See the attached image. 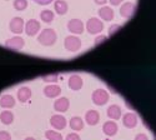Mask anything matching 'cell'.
<instances>
[{
  "label": "cell",
  "mask_w": 156,
  "mask_h": 140,
  "mask_svg": "<svg viewBox=\"0 0 156 140\" xmlns=\"http://www.w3.org/2000/svg\"><path fill=\"white\" fill-rule=\"evenodd\" d=\"M91 100H93V103L95 105L102 106L109 101V93L106 90H104V89H98V90H95L93 93Z\"/></svg>",
  "instance_id": "3"
},
{
  "label": "cell",
  "mask_w": 156,
  "mask_h": 140,
  "mask_svg": "<svg viewBox=\"0 0 156 140\" xmlns=\"http://www.w3.org/2000/svg\"><path fill=\"white\" fill-rule=\"evenodd\" d=\"M68 30L73 34H83L84 33V23L80 19H71L68 23Z\"/></svg>",
  "instance_id": "11"
},
{
  "label": "cell",
  "mask_w": 156,
  "mask_h": 140,
  "mask_svg": "<svg viewBox=\"0 0 156 140\" xmlns=\"http://www.w3.org/2000/svg\"><path fill=\"white\" fill-rule=\"evenodd\" d=\"M24 29H25V34H27L28 36H35L39 31L41 30L40 21H37L35 19H30V20L27 21Z\"/></svg>",
  "instance_id": "6"
},
{
  "label": "cell",
  "mask_w": 156,
  "mask_h": 140,
  "mask_svg": "<svg viewBox=\"0 0 156 140\" xmlns=\"http://www.w3.org/2000/svg\"><path fill=\"white\" fill-rule=\"evenodd\" d=\"M95 2V4H98V5H105V3L108 2V0H94Z\"/></svg>",
  "instance_id": "35"
},
{
  "label": "cell",
  "mask_w": 156,
  "mask_h": 140,
  "mask_svg": "<svg viewBox=\"0 0 156 140\" xmlns=\"http://www.w3.org/2000/svg\"><path fill=\"white\" fill-rule=\"evenodd\" d=\"M66 124H68L66 119H65V117L61 115V114H56V115H53V117L50 118V125L53 126L55 130H62V129H65Z\"/></svg>",
  "instance_id": "8"
},
{
  "label": "cell",
  "mask_w": 156,
  "mask_h": 140,
  "mask_svg": "<svg viewBox=\"0 0 156 140\" xmlns=\"http://www.w3.org/2000/svg\"><path fill=\"white\" fill-rule=\"evenodd\" d=\"M121 115H122V110H121V108L119 105L112 104V105H110L108 108V117H109V119L115 121V120L121 119Z\"/></svg>",
  "instance_id": "16"
},
{
  "label": "cell",
  "mask_w": 156,
  "mask_h": 140,
  "mask_svg": "<svg viewBox=\"0 0 156 140\" xmlns=\"http://www.w3.org/2000/svg\"><path fill=\"white\" fill-rule=\"evenodd\" d=\"M100 120V114L96 110H87L85 114V121L89 125H96Z\"/></svg>",
  "instance_id": "19"
},
{
  "label": "cell",
  "mask_w": 156,
  "mask_h": 140,
  "mask_svg": "<svg viewBox=\"0 0 156 140\" xmlns=\"http://www.w3.org/2000/svg\"><path fill=\"white\" fill-rule=\"evenodd\" d=\"M136 13V5L134 3H124L120 8V15L125 19H130V18H133L134 14Z\"/></svg>",
  "instance_id": "7"
},
{
  "label": "cell",
  "mask_w": 156,
  "mask_h": 140,
  "mask_svg": "<svg viewBox=\"0 0 156 140\" xmlns=\"http://www.w3.org/2000/svg\"><path fill=\"white\" fill-rule=\"evenodd\" d=\"M70 108V101L68 98H59L54 101V110L58 113H65Z\"/></svg>",
  "instance_id": "13"
},
{
  "label": "cell",
  "mask_w": 156,
  "mask_h": 140,
  "mask_svg": "<svg viewBox=\"0 0 156 140\" xmlns=\"http://www.w3.org/2000/svg\"><path fill=\"white\" fill-rule=\"evenodd\" d=\"M65 140H81V139H80V136L77 135L76 133H70V134L66 135Z\"/></svg>",
  "instance_id": "31"
},
{
  "label": "cell",
  "mask_w": 156,
  "mask_h": 140,
  "mask_svg": "<svg viewBox=\"0 0 156 140\" xmlns=\"http://www.w3.org/2000/svg\"><path fill=\"white\" fill-rule=\"evenodd\" d=\"M28 8V0H14V9L18 11H23Z\"/></svg>",
  "instance_id": "26"
},
{
  "label": "cell",
  "mask_w": 156,
  "mask_h": 140,
  "mask_svg": "<svg viewBox=\"0 0 156 140\" xmlns=\"http://www.w3.org/2000/svg\"><path fill=\"white\" fill-rule=\"evenodd\" d=\"M134 140H149V138H147L145 134L140 133V134H137V135L135 136V139H134Z\"/></svg>",
  "instance_id": "33"
},
{
  "label": "cell",
  "mask_w": 156,
  "mask_h": 140,
  "mask_svg": "<svg viewBox=\"0 0 156 140\" xmlns=\"http://www.w3.org/2000/svg\"><path fill=\"white\" fill-rule=\"evenodd\" d=\"M25 140H35V138H31V136H29V138H27Z\"/></svg>",
  "instance_id": "36"
},
{
  "label": "cell",
  "mask_w": 156,
  "mask_h": 140,
  "mask_svg": "<svg viewBox=\"0 0 156 140\" xmlns=\"http://www.w3.org/2000/svg\"><path fill=\"white\" fill-rule=\"evenodd\" d=\"M0 121L5 125H10L12 121H14V114H12L10 110H3L0 113Z\"/></svg>",
  "instance_id": "23"
},
{
  "label": "cell",
  "mask_w": 156,
  "mask_h": 140,
  "mask_svg": "<svg viewBox=\"0 0 156 140\" xmlns=\"http://www.w3.org/2000/svg\"><path fill=\"white\" fill-rule=\"evenodd\" d=\"M118 130H119V126H118V124H116L114 120H109V121H106L105 124L102 125V131H104V134L108 135V136L116 135Z\"/></svg>",
  "instance_id": "15"
},
{
  "label": "cell",
  "mask_w": 156,
  "mask_h": 140,
  "mask_svg": "<svg viewBox=\"0 0 156 140\" xmlns=\"http://www.w3.org/2000/svg\"><path fill=\"white\" fill-rule=\"evenodd\" d=\"M45 138H46V140H64L62 135L59 131H55V130H46L45 131Z\"/></svg>",
  "instance_id": "25"
},
{
  "label": "cell",
  "mask_w": 156,
  "mask_h": 140,
  "mask_svg": "<svg viewBox=\"0 0 156 140\" xmlns=\"http://www.w3.org/2000/svg\"><path fill=\"white\" fill-rule=\"evenodd\" d=\"M86 30L91 35L100 34L104 30V23L98 18H90L86 23Z\"/></svg>",
  "instance_id": "2"
},
{
  "label": "cell",
  "mask_w": 156,
  "mask_h": 140,
  "mask_svg": "<svg viewBox=\"0 0 156 140\" xmlns=\"http://www.w3.org/2000/svg\"><path fill=\"white\" fill-rule=\"evenodd\" d=\"M35 3H37L39 5H48L50 3H53V0H34Z\"/></svg>",
  "instance_id": "32"
},
{
  "label": "cell",
  "mask_w": 156,
  "mask_h": 140,
  "mask_svg": "<svg viewBox=\"0 0 156 140\" xmlns=\"http://www.w3.org/2000/svg\"><path fill=\"white\" fill-rule=\"evenodd\" d=\"M25 46V40L20 36H14L10 38L5 41V48L9 50H14V52H19Z\"/></svg>",
  "instance_id": "5"
},
{
  "label": "cell",
  "mask_w": 156,
  "mask_h": 140,
  "mask_svg": "<svg viewBox=\"0 0 156 140\" xmlns=\"http://www.w3.org/2000/svg\"><path fill=\"white\" fill-rule=\"evenodd\" d=\"M60 94H61V88L56 84H51V85H48L44 88V95L46 98L54 99V98L59 96Z\"/></svg>",
  "instance_id": "14"
},
{
  "label": "cell",
  "mask_w": 156,
  "mask_h": 140,
  "mask_svg": "<svg viewBox=\"0 0 156 140\" xmlns=\"http://www.w3.org/2000/svg\"><path fill=\"white\" fill-rule=\"evenodd\" d=\"M16 98H18V100L20 101V103H27V101L31 98V90H30V88L21 86L19 90H18Z\"/></svg>",
  "instance_id": "20"
},
{
  "label": "cell",
  "mask_w": 156,
  "mask_h": 140,
  "mask_svg": "<svg viewBox=\"0 0 156 140\" xmlns=\"http://www.w3.org/2000/svg\"><path fill=\"white\" fill-rule=\"evenodd\" d=\"M108 40V36L106 35H99L96 39H95V45H99V44H101V43H105Z\"/></svg>",
  "instance_id": "29"
},
{
  "label": "cell",
  "mask_w": 156,
  "mask_h": 140,
  "mask_svg": "<svg viewBox=\"0 0 156 140\" xmlns=\"http://www.w3.org/2000/svg\"><path fill=\"white\" fill-rule=\"evenodd\" d=\"M69 125L71 130L74 131H80L84 129V120L80 118V117H73L69 121Z\"/></svg>",
  "instance_id": "21"
},
{
  "label": "cell",
  "mask_w": 156,
  "mask_h": 140,
  "mask_svg": "<svg viewBox=\"0 0 156 140\" xmlns=\"http://www.w3.org/2000/svg\"><path fill=\"white\" fill-rule=\"evenodd\" d=\"M58 40V35H56V31L54 29H44L40 31L37 36V41L40 45H44V46H53Z\"/></svg>",
  "instance_id": "1"
},
{
  "label": "cell",
  "mask_w": 156,
  "mask_h": 140,
  "mask_svg": "<svg viewBox=\"0 0 156 140\" xmlns=\"http://www.w3.org/2000/svg\"><path fill=\"white\" fill-rule=\"evenodd\" d=\"M0 140H11L10 133H8L5 130H2V131H0Z\"/></svg>",
  "instance_id": "30"
},
{
  "label": "cell",
  "mask_w": 156,
  "mask_h": 140,
  "mask_svg": "<svg viewBox=\"0 0 156 140\" xmlns=\"http://www.w3.org/2000/svg\"><path fill=\"white\" fill-rule=\"evenodd\" d=\"M43 80L46 83H55L58 81V74H49V75H44Z\"/></svg>",
  "instance_id": "27"
},
{
  "label": "cell",
  "mask_w": 156,
  "mask_h": 140,
  "mask_svg": "<svg viewBox=\"0 0 156 140\" xmlns=\"http://www.w3.org/2000/svg\"><path fill=\"white\" fill-rule=\"evenodd\" d=\"M99 16L101 20H105V21H110L114 19L115 14H114V10L110 8V6H101L99 9Z\"/></svg>",
  "instance_id": "18"
},
{
  "label": "cell",
  "mask_w": 156,
  "mask_h": 140,
  "mask_svg": "<svg viewBox=\"0 0 156 140\" xmlns=\"http://www.w3.org/2000/svg\"><path fill=\"white\" fill-rule=\"evenodd\" d=\"M9 28L10 31L14 34H21L24 31V19L20 16H15L12 18L9 23Z\"/></svg>",
  "instance_id": "9"
},
{
  "label": "cell",
  "mask_w": 156,
  "mask_h": 140,
  "mask_svg": "<svg viewBox=\"0 0 156 140\" xmlns=\"http://www.w3.org/2000/svg\"><path fill=\"white\" fill-rule=\"evenodd\" d=\"M54 8H55V11L58 13L59 15H64L68 13V9H69V5L65 0H56L55 4H54Z\"/></svg>",
  "instance_id": "22"
},
{
  "label": "cell",
  "mask_w": 156,
  "mask_h": 140,
  "mask_svg": "<svg viewBox=\"0 0 156 140\" xmlns=\"http://www.w3.org/2000/svg\"><path fill=\"white\" fill-rule=\"evenodd\" d=\"M109 2H110V4H111V5H114V6H115V5H120V4L124 2V0H109Z\"/></svg>",
  "instance_id": "34"
},
{
  "label": "cell",
  "mask_w": 156,
  "mask_h": 140,
  "mask_svg": "<svg viewBox=\"0 0 156 140\" xmlns=\"http://www.w3.org/2000/svg\"><path fill=\"white\" fill-rule=\"evenodd\" d=\"M121 120L125 128L127 129H134L137 125V117L134 113H126L124 115H121Z\"/></svg>",
  "instance_id": "10"
},
{
  "label": "cell",
  "mask_w": 156,
  "mask_h": 140,
  "mask_svg": "<svg viewBox=\"0 0 156 140\" xmlns=\"http://www.w3.org/2000/svg\"><path fill=\"white\" fill-rule=\"evenodd\" d=\"M15 104H16V100L10 94H5L0 98V106L4 109H11L15 106Z\"/></svg>",
  "instance_id": "17"
},
{
  "label": "cell",
  "mask_w": 156,
  "mask_h": 140,
  "mask_svg": "<svg viewBox=\"0 0 156 140\" xmlns=\"http://www.w3.org/2000/svg\"><path fill=\"white\" fill-rule=\"evenodd\" d=\"M64 46L69 52H77L81 48V40H80V38H77L75 35H69L65 38Z\"/></svg>",
  "instance_id": "4"
},
{
  "label": "cell",
  "mask_w": 156,
  "mask_h": 140,
  "mask_svg": "<svg viewBox=\"0 0 156 140\" xmlns=\"http://www.w3.org/2000/svg\"><path fill=\"white\" fill-rule=\"evenodd\" d=\"M68 85H69V88L71 89V90H74V92L80 90V89L83 88V85H84L83 78L80 75H77V74H73L69 78V80H68Z\"/></svg>",
  "instance_id": "12"
},
{
  "label": "cell",
  "mask_w": 156,
  "mask_h": 140,
  "mask_svg": "<svg viewBox=\"0 0 156 140\" xmlns=\"http://www.w3.org/2000/svg\"><path fill=\"white\" fill-rule=\"evenodd\" d=\"M120 29H121V25H119V24H114V25H111V27L109 28V36L115 35Z\"/></svg>",
  "instance_id": "28"
},
{
  "label": "cell",
  "mask_w": 156,
  "mask_h": 140,
  "mask_svg": "<svg viewBox=\"0 0 156 140\" xmlns=\"http://www.w3.org/2000/svg\"><path fill=\"white\" fill-rule=\"evenodd\" d=\"M40 19L44 23H51L54 20V13L51 10H49V9H45L40 13Z\"/></svg>",
  "instance_id": "24"
}]
</instances>
